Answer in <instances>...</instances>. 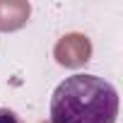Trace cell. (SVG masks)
<instances>
[{
	"label": "cell",
	"mask_w": 123,
	"mask_h": 123,
	"mask_svg": "<svg viewBox=\"0 0 123 123\" xmlns=\"http://www.w3.org/2000/svg\"><path fill=\"white\" fill-rule=\"evenodd\" d=\"M53 55L65 68H80L92 58V41L85 34H77V31L65 34V36L58 39V43L53 48Z\"/></svg>",
	"instance_id": "cell-2"
},
{
	"label": "cell",
	"mask_w": 123,
	"mask_h": 123,
	"mask_svg": "<svg viewBox=\"0 0 123 123\" xmlns=\"http://www.w3.org/2000/svg\"><path fill=\"white\" fill-rule=\"evenodd\" d=\"M31 5L27 0H0V31H17L27 24Z\"/></svg>",
	"instance_id": "cell-3"
},
{
	"label": "cell",
	"mask_w": 123,
	"mask_h": 123,
	"mask_svg": "<svg viewBox=\"0 0 123 123\" xmlns=\"http://www.w3.org/2000/svg\"><path fill=\"white\" fill-rule=\"evenodd\" d=\"M0 123H24L12 109H0Z\"/></svg>",
	"instance_id": "cell-4"
},
{
	"label": "cell",
	"mask_w": 123,
	"mask_h": 123,
	"mask_svg": "<svg viewBox=\"0 0 123 123\" xmlns=\"http://www.w3.org/2000/svg\"><path fill=\"white\" fill-rule=\"evenodd\" d=\"M39 123H48V121H39Z\"/></svg>",
	"instance_id": "cell-5"
},
{
	"label": "cell",
	"mask_w": 123,
	"mask_h": 123,
	"mask_svg": "<svg viewBox=\"0 0 123 123\" xmlns=\"http://www.w3.org/2000/svg\"><path fill=\"white\" fill-rule=\"evenodd\" d=\"M118 94L111 82L97 75H73L51 97L48 123H116Z\"/></svg>",
	"instance_id": "cell-1"
}]
</instances>
